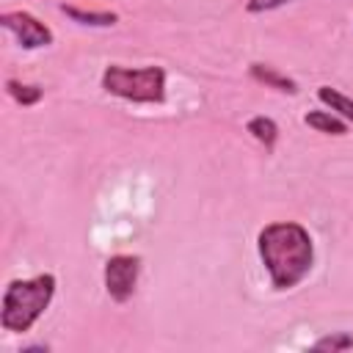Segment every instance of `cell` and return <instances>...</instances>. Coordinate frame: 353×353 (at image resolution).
I'll list each match as a JSON object with an SVG mask.
<instances>
[{
	"mask_svg": "<svg viewBox=\"0 0 353 353\" xmlns=\"http://www.w3.org/2000/svg\"><path fill=\"white\" fill-rule=\"evenodd\" d=\"M248 74L256 80V83H262L265 88H273V91H281V94H298V83L292 80V77H287V74H281L279 69H273V66H268V63H251L248 66Z\"/></svg>",
	"mask_w": 353,
	"mask_h": 353,
	"instance_id": "8992f818",
	"label": "cell"
},
{
	"mask_svg": "<svg viewBox=\"0 0 353 353\" xmlns=\"http://www.w3.org/2000/svg\"><path fill=\"white\" fill-rule=\"evenodd\" d=\"M256 251L276 292L298 287L314 268L312 234L298 221H273L265 229H259Z\"/></svg>",
	"mask_w": 353,
	"mask_h": 353,
	"instance_id": "6da1fadb",
	"label": "cell"
},
{
	"mask_svg": "<svg viewBox=\"0 0 353 353\" xmlns=\"http://www.w3.org/2000/svg\"><path fill=\"white\" fill-rule=\"evenodd\" d=\"M102 88L110 97L138 102V105H160L165 99V69L163 66H119L110 63L102 72Z\"/></svg>",
	"mask_w": 353,
	"mask_h": 353,
	"instance_id": "3957f363",
	"label": "cell"
},
{
	"mask_svg": "<svg viewBox=\"0 0 353 353\" xmlns=\"http://www.w3.org/2000/svg\"><path fill=\"white\" fill-rule=\"evenodd\" d=\"M6 91H8V97H11L17 105H22V108H33V105H39V102L44 99V88H41V85L22 83V80H14V77L6 80Z\"/></svg>",
	"mask_w": 353,
	"mask_h": 353,
	"instance_id": "8fae6325",
	"label": "cell"
},
{
	"mask_svg": "<svg viewBox=\"0 0 353 353\" xmlns=\"http://www.w3.org/2000/svg\"><path fill=\"white\" fill-rule=\"evenodd\" d=\"M0 25H3L8 33H14V39H17V44H19L22 50L50 47V44L55 41L52 30H50L41 19H36L30 11H3V14H0Z\"/></svg>",
	"mask_w": 353,
	"mask_h": 353,
	"instance_id": "5b68a950",
	"label": "cell"
},
{
	"mask_svg": "<svg viewBox=\"0 0 353 353\" xmlns=\"http://www.w3.org/2000/svg\"><path fill=\"white\" fill-rule=\"evenodd\" d=\"M138 276H141L138 254H113L102 268V281H105V292L110 295V301L127 303L135 295Z\"/></svg>",
	"mask_w": 353,
	"mask_h": 353,
	"instance_id": "277c9868",
	"label": "cell"
},
{
	"mask_svg": "<svg viewBox=\"0 0 353 353\" xmlns=\"http://www.w3.org/2000/svg\"><path fill=\"white\" fill-rule=\"evenodd\" d=\"M353 347V334L350 331H331V334H323L317 336L309 350H317V353H342V350H350Z\"/></svg>",
	"mask_w": 353,
	"mask_h": 353,
	"instance_id": "7c38bea8",
	"label": "cell"
},
{
	"mask_svg": "<svg viewBox=\"0 0 353 353\" xmlns=\"http://www.w3.org/2000/svg\"><path fill=\"white\" fill-rule=\"evenodd\" d=\"M284 3H290V0H248V3H245V11H248V14H265V11L281 8Z\"/></svg>",
	"mask_w": 353,
	"mask_h": 353,
	"instance_id": "4fadbf2b",
	"label": "cell"
},
{
	"mask_svg": "<svg viewBox=\"0 0 353 353\" xmlns=\"http://www.w3.org/2000/svg\"><path fill=\"white\" fill-rule=\"evenodd\" d=\"M245 132H251V138L256 143L265 146V152H273L276 149V141H279V124L270 119V116H251L245 121Z\"/></svg>",
	"mask_w": 353,
	"mask_h": 353,
	"instance_id": "9c48e42d",
	"label": "cell"
},
{
	"mask_svg": "<svg viewBox=\"0 0 353 353\" xmlns=\"http://www.w3.org/2000/svg\"><path fill=\"white\" fill-rule=\"evenodd\" d=\"M317 99H320L331 113H336L339 119H345V121L353 124V97H347V94L331 88V85H320V88H317Z\"/></svg>",
	"mask_w": 353,
	"mask_h": 353,
	"instance_id": "30bf717a",
	"label": "cell"
},
{
	"mask_svg": "<svg viewBox=\"0 0 353 353\" xmlns=\"http://www.w3.org/2000/svg\"><path fill=\"white\" fill-rule=\"evenodd\" d=\"M303 124L323 135H347V121L331 110H309L303 116Z\"/></svg>",
	"mask_w": 353,
	"mask_h": 353,
	"instance_id": "ba28073f",
	"label": "cell"
},
{
	"mask_svg": "<svg viewBox=\"0 0 353 353\" xmlns=\"http://www.w3.org/2000/svg\"><path fill=\"white\" fill-rule=\"evenodd\" d=\"M55 290H58V279L52 273H39L30 279H11L0 301V328L8 334L30 331L39 323V317L50 309Z\"/></svg>",
	"mask_w": 353,
	"mask_h": 353,
	"instance_id": "7a4b0ae2",
	"label": "cell"
},
{
	"mask_svg": "<svg viewBox=\"0 0 353 353\" xmlns=\"http://www.w3.org/2000/svg\"><path fill=\"white\" fill-rule=\"evenodd\" d=\"M58 8L72 22L85 25V28H113L119 22V14L116 11H85V8H77V6H69V3H61Z\"/></svg>",
	"mask_w": 353,
	"mask_h": 353,
	"instance_id": "52a82bcc",
	"label": "cell"
}]
</instances>
